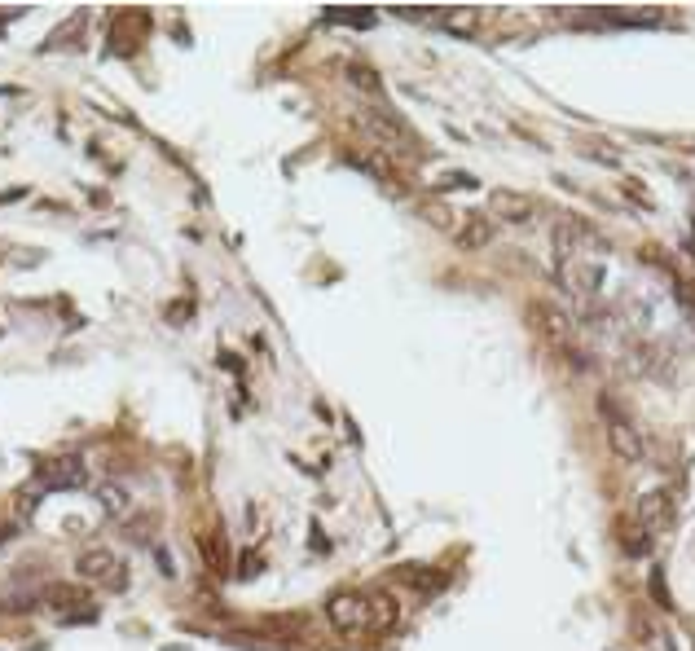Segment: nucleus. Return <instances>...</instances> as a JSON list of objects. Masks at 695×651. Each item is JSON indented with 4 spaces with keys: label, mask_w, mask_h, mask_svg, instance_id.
<instances>
[{
    "label": "nucleus",
    "mask_w": 695,
    "mask_h": 651,
    "mask_svg": "<svg viewBox=\"0 0 695 651\" xmlns=\"http://www.w3.org/2000/svg\"><path fill=\"white\" fill-rule=\"evenodd\" d=\"M603 418H608V427H603V432H608V449H612V458H621L625 467H638V462L647 458L643 432H638V427H634L625 414H616L608 401H603Z\"/></svg>",
    "instance_id": "obj_1"
},
{
    "label": "nucleus",
    "mask_w": 695,
    "mask_h": 651,
    "mask_svg": "<svg viewBox=\"0 0 695 651\" xmlns=\"http://www.w3.org/2000/svg\"><path fill=\"white\" fill-rule=\"evenodd\" d=\"M326 616L339 634H366L370 630V594H357V590L330 594Z\"/></svg>",
    "instance_id": "obj_2"
},
{
    "label": "nucleus",
    "mask_w": 695,
    "mask_h": 651,
    "mask_svg": "<svg viewBox=\"0 0 695 651\" xmlns=\"http://www.w3.org/2000/svg\"><path fill=\"white\" fill-rule=\"evenodd\" d=\"M75 577H80V581H93V586H102V590H124V586H128L124 564H119V559L110 555V550H102V546L84 550L80 564H75Z\"/></svg>",
    "instance_id": "obj_3"
},
{
    "label": "nucleus",
    "mask_w": 695,
    "mask_h": 651,
    "mask_svg": "<svg viewBox=\"0 0 695 651\" xmlns=\"http://www.w3.org/2000/svg\"><path fill=\"white\" fill-rule=\"evenodd\" d=\"M366 128H370V137L379 141L383 150H392V154H423L418 137L396 115H388V110H374V115H366Z\"/></svg>",
    "instance_id": "obj_4"
},
{
    "label": "nucleus",
    "mask_w": 695,
    "mask_h": 651,
    "mask_svg": "<svg viewBox=\"0 0 695 651\" xmlns=\"http://www.w3.org/2000/svg\"><path fill=\"white\" fill-rule=\"evenodd\" d=\"M638 524H643L652 537L669 533V524H674V498H669V489H647L643 498H638Z\"/></svg>",
    "instance_id": "obj_5"
},
{
    "label": "nucleus",
    "mask_w": 695,
    "mask_h": 651,
    "mask_svg": "<svg viewBox=\"0 0 695 651\" xmlns=\"http://www.w3.org/2000/svg\"><path fill=\"white\" fill-rule=\"evenodd\" d=\"M489 207L498 212L502 220H511V225H528V220L537 216V203L528 194H515V190H493L489 194Z\"/></svg>",
    "instance_id": "obj_6"
},
{
    "label": "nucleus",
    "mask_w": 695,
    "mask_h": 651,
    "mask_svg": "<svg viewBox=\"0 0 695 651\" xmlns=\"http://www.w3.org/2000/svg\"><path fill=\"white\" fill-rule=\"evenodd\" d=\"M44 484H58V489H75V484H84V462L80 458H58V462H44Z\"/></svg>",
    "instance_id": "obj_7"
},
{
    "label": "nucleus",
    "mask_w": 695,
    "mask_h": 651,
    "mask_svg": "<svg viewBox=\"0 0 695 651\" xmlns=\"http://www.w3.org/2000/svg\"><path fill=\"white\" fill-rule=\"evenodd\" d=\"M454 242H458L462 251H484V247L493 242V225H489L484 216H467V220H462V225L454 229Z\"/></svg>",
    "instance_id": "obj_8"
},
{
    "label": "nucleus",
    "mask_w": 695,
    "mask_h": 651,
    "mask_svg": "<svg viewBox=\"0 0 695 651\" xmlns=\"http://www.w3.org/2000/svg\"><path fill=\"white\" fill-rule=\"evenodd\" d=\"M652 542H656V537L647 533V528L638 524V520H634V524H630V520L621 524V550H625L630 559H647V555H652Z\"/></svg>",
    "instance_id": "obj_9"
},
{
    "label": "nucleus",
    "mask_w": 695,
    "mask_h": 651,
    "mask_svg": "<svg viewBox=\"0 0 695 651\" xmlns=\"http://www.w3.org/2000/svg\"><path fill=\"white\" fill-rule=\"evenodd\" d=\"M401 621V603L392 594H370V630H392Z\"/></svg>",
    "instance_id": "obj_10"
},
{
    "label": "nucleus",
    "mask_w": 695,
    "mask_h": 651,
    "mask_svg": "<svg viewBox=\"0 0 695 651\" xmlns=\"http://www.w3.org/2000/svg\"><path fill=\"white\" fill-rule=\"evenodd\" d=\"M344 80L357 88V93H366V97H379V93H383L379 71H370L366 62H348V66H344Z\"/></svg>",
    "instance_id": "obj_11"
},
{
    "label": "nucleus",
    "mask_w": 695,
    "mask_h": 651,
    "mask_svg": "<svg viewBox=\"0 0 695 651\" xmlns=\"http://www.w3.org/2000/svg\"><path fill=\"white\" fill-rule=\"evenodd\" d=\"M418 216H423V220H427V225H436V229H445V234H449V238H454V229L462 225V216H454V212H449V207H445V203H418Z\"/></svg>",
    "instance_id": "obj_12"
},
{
    "label": "nucleus",
    "mask_w": 695,
    "mask_h": 651,
    "mask_svg": "<svg viewBox=\"0 0 695 651\" xmlns=\"http://www.w3.org/2000/svg\"><path fill=\"white\" fill-rule=\"evenodd\" d=\"M203 559L212 564L216 572H229V546H225V533H212V537H203Z\"/></svg>",
    "instance_id": "obj_13"
},
{
    "label": "nucleus",
    "mask_w": 695,
    "mask_h": 651,
    "mask_svg": "<svg viewBox=\"0 0 695 651\" xmlns=\"http://www.w3.org/2000/svg\"><path fill=\"white\" fill-rule=\"evenodd\" d=\"M97 502H102L110 515H124L128 511V493L119 489V484H102V489H97Z\"/></svg>",
    "instance_id": "obj_14"
},
{
    "label": "nucleus",
    "mask_w": 695,
    "mask_h": 651,
    "mask_svg": "<svg viewBox=\"0 0 695 651\" xmlns=\"http://www.w3.org/2000/svg\"><path fill=\"white\" fill-rule=\"evenodd\" d=\"M476 190V176H467V172H445V181H440V190Z\"/></svg>",
    "instance_id": "obj_15"
},
{
    "label": "nucleus",
    "mask_w": 695,
    "mask_h": 651,
    "mask_svg": "<svg viewBox=\"0 0 695 651\" xmlns=\"http://www.w3.org/2000/svg\"><path fill=\"white\" fill-rule=\"evenodd\" d=\"M581 154L599 159V163H621V150H612V146H581Z\"/></svg>",
    "instance_id": "obj_16"
},
{
    "label": "nucleus",
    "mask_w": 695,
    "mask_h": 651,
    "mask_svg": "<svg viewBox=\"0 0 695 651\" xmlns=\"http://www.w3.org/2000/svg\"><path fill=\"white\" fill-rule=\"evenodd\" d=\"M652 594H656V603H660V608H674V599H669V586H665V581H660V572H652Z\"/></svg>",
    "instance_id": "obj_17"
},
{
    "label": "nucleus",
    "mask_w": 695,
    "mask_h": 651,
    "mask_svg": "<svg viewBox=\"0 0 695 651\" xmlns=\"http://www.w3.org/2000/svg\"><path fill=\"white\" fill-rule=\"evenodd\" d=\"M335 22H348V27H370L374 14H330Z\"/></svg>",
    "instance_id": "obj_18"
}]
</instances>
